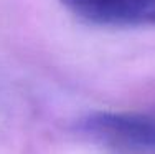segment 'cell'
Here are the masks:
<instances>
[{"mask_svg":"<svg viewBox=\"0 0 155 154\" xmlns=\"http://www.w3.org/2000/svg\"><path fill=\"white\" fill-rule=\"evenodd\" d=\"M91 139L124 154H155V121L137 113L101 111L81 119Z\"/></svg>","mask_w":155,"mask_h":154,"instance_id":"cell-1","label":"cell"},{"mask_svg":"<svg viewBox=\"0 0 155 154\" xmlns=\"http://www.w3.org/2000/svg\"><path fill=\"white\" fill-rule=\"evenodd\" d=\"M78 18L97 27L155 25V0H58Z\"/></svg>","mask_w":155,"mask_h":154,"instance_id":"cell-2","label":"cell"}]
</instances>
